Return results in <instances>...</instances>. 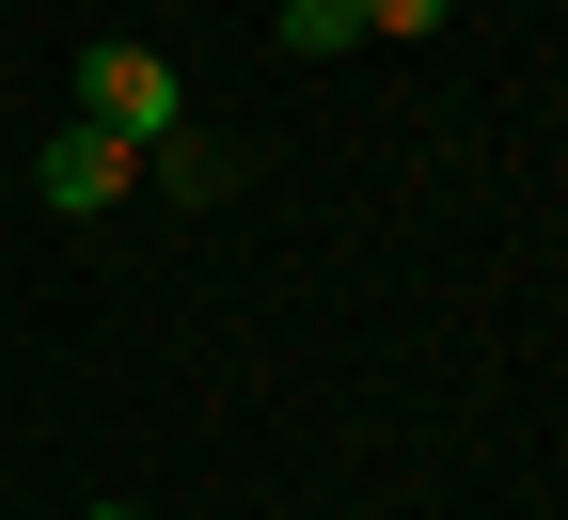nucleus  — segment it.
Here are the masks:
<instances>
[{"instance_id": "f257e3e1", "label": "nucleus", "mask_w": 568, "mask_h": 520, "mask_svg": "<svg viewBox=\"0 0 568 520\" xmlns=\"http://www.w3.org/2000/svg\"><path fill=\"white\" fill-rule=\"evenodd\" d=\"M80 126H111V142H159V126H190V80H174V48H142V32L80 48Z\"/></svg>"}, {"instance_id": "20e7f679", "label": "nucleus", "mask_w": 568, "mask_h": 520, "mask_svg": "<svg viewBox=\"0 0 568 520\" xmlns=\"http://www.w3.org/2000/svg\"><path fill=\"white\" fill-rule=\"evenodd\" d=\"M268 32L301 63H332V48H364V0H268Z\"/></svg>"}, {"instance_id": "39448f33", "label": "nucleus", "mask_w": 568, "mask_h": 520, "mask_svg": "<svg viewBox=\"0 0 568 520\" xmlns=\"http://www.w3.org/2000/svg\"><path fill=\"white\" fill-rule=\"evenodd\" d=\"M443 17H458V0H364V32H395V48H410V32H443Z\"/></svg>"}, {"instance_id": "423d86ee", "label": "nucleus", "mask_w": 568, "mask_h": 520, "mask_svg": "<svg viewBox=\"0 0 568 520\" xmlns=\"http://www.w3.org/2000/svg\"><path fill=\"white\" fill-rule=\"evenodd\" d=\"M95 520H126V504H95Z\"/></svg>"}, {"instance_id": "7ed1b4c3", "label": "nucleus", "mask_w": 568, "mask_h": 520, "mask_svg": "<svg viewBox=\"0 0 568 520\" xmlns=\"http://www.w3.org/2000/svg\"><path fill=\"white\" fill-rule=\"evenodd\" d=\"M142 174H159L174 205H222V190H237V142H205V126H159V142H142Z\"/></svg>"}, {"instance_id": "f03ea898", "label": "nucleus", "mask_w": 568, "mask_h": 520, "mask_svg": "<svg viewBox=\"0 0 568 520\" xmlns=\"http://www.w3.org/2000/svg\"><path fill=\"white\" fill-rule=\"evenodd\" d=\"M32 190H48L63 221H95V205H126V190H142V142H111V126H63L48 159H32Z\"/></svg>"}]
</instances>
